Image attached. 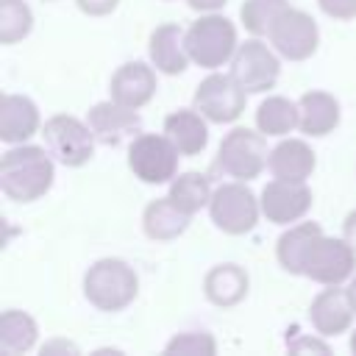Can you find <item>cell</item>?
Wrapping results in <instances>:
<instances>
[{"label": "cell", "mask_w": 356, "mask_h": 356, "mask_svg": "<svg viewBox=\"0 0 356 356\" xmlns=\"http://www.w3.org/2000/svg\"><path fill=\"white\" fill-rule=\"evenodd\" d=\"M56 170L50 150L36 145H17L0 159V189L14 203L39 200L53 186Z\"/></svg>", "instance_id": "obj_1"}, {"label": "cell", "mask_w": 356, "mask_h": 356, "mask_svg": "<svg viewBox=\"0 0 356 356\" xmlns=\"http://www.w3.org/2000/svg\"><path fill=\"white\" fill-rule=\"evenodd\" d=\"M139 292V278L134 267L122 259H100L83 275V295L100 312L125 309Z\"/></svg>", "instance_id": "obj_2"}, {"label": "cell", "mask_w": 356, "mask_h": 356, "mask_svg": "<svg viewBox=\"0 0 356 356\" xmlns=\"http://www.w3.org/2000/svg\"><path fill=\"white\" fill-rule=\"evenodd\" d=\"M236 47V28L222 14L206 11V17L195 19L186 28V50L197 67H222L228 58H234Z\"/></svg>", "instance_id": "obj_3"}, {"label": "cell", "mask_w": 356, "mask_h": 356, "mask_svg": "<svg viewBox=\"0 0 356 356\" xmlns=\"http://www.w3.org/2000/svg\"><path fill=\"white\" fill-rule=\"evenodd\" d=\"M356 270V250L350 248V242L342 236H325L323 231L317 236H312V242L303 248L300 256V275L317 281V284H342L353 275Z\"/></svg>", "instance_id": "obj_4"}, {"label": "cell", "mask_w": 356, "mask_h": 356, "mask_svg": "<svg viewBox=\"0 0 356 356\" xmlns=\"http://www.w3.org/2000/svg\"><path fill=\"white\" fill-rule=\"evenodd\" d=\"M270 153H267V142L264 134L250 131V128H234L222 136L220 150H217V167L236 178V181H253L261 175V170L267 167Z\"/></svg>", "instance_id": "obj_5"}, {"label": "cell", "mask_w": 356, "mask_h": 356, "mask_svg": "<svg viewBox=\"0 0 356 356\" xmlns=\"http://www.w3.org/2000/svg\"><path fill=\"white\" fill-rule=\"evenodd\" d=\"M178 147L167 134H139L128 145V167L145 184H167L178 172Z\"/></svg>", "instance_id": "obj_6"}, {"label": "cell", "mask_w": 356, "mask_h": 356, "mask_svg": "<svg viewBox=\"0 0 356 356\" xmlns=\"http://www.w3.org/2000/svg\"><path fill=\"white\" fill-rule=\"evenodd\" d=\"M209 214L220 231L239 236V234L253 231V225L259 222V214H261V203L245 186V181H231L211 192Z\"/></svg>", "instance_id": "obj_7"}, {"label": "cell", "mask_w": 356, "mask_h": 356, "mask_svg": "<svg viewBox=\"0 0 356 356\" xmlns=\"http://www.w3.org/2000/svg\"><path fill=\"white\" fill-rule=\"evenodd\" d=\"M44 147L64 167H83L95 153V134L89 122H81L70 114H53L42 125Z\"/></svg>", "instance_id": "obj_8"}, {"label": "cell", "mask_w": 356, "mask_h": 356, "mask_svg": "<svg viewBox=\"0 0 356 356\" xmlns=\"http://www.w3.org/2000/svg\"><path fill=\"white\" fill-rule=\"evenodd\" d=\"M278 72H281L278 56L259 36L242 42L231 58V75L239 81V86L248 95H259V92L273 89L278 81Z\"/></svg>", "instance_id": "obj_9"}, {"label": "cell", "mask_w": 356, "mask_h": 356, "mask_svg": "<svg viewBox=\"0 0 356 356\" xmlns=\"http://www.w3.org/2000/svg\"><path fill=\"white\" fill-rule=\"evenodd\" d=\"M267 36H270V44L275 47V53L289 61H306L309 56H314L317 42H320L317 22L306 11L292 8V6L278 14V19L273 22Z\"/></svg>", "instance_id": "obj_10"}, {"label": "cell", "mask_w": 356, "mask_h": 356, "mask_svg": "<svg viewBox=\"0 0 356 356\" xmlns=\"http://www.w3.org/2000/svg\"><path fill=\"white\" fill-rule=\"evenodd\" d=\"M245 95L234 75L211 72L195 89V108L209 122H234L245 111Z\"/></svg>", "instance_id": "obj_11"}, {"label": "cell", "mask_w": 356, "mask_h": 356, "mask_svg": "<svg viewBox=\"0 0 356 356\" xmlns=\"http://www.w3.org/2000/svg\"><path fill=\"white\" fill-rule=\"evenodd\" d=\"M261 214L270 222L278 225H289L298 222L309 209H312V189L306 186V181H270L261 189Z\"/></svg>", "instance_id": "obj_12"}, {"label": "cell", "mask_w": 356, "mask_h": 356, "mask_svg": "<svg viewBox=\"0 0 356 356\" xmlns=\"http://www.w3.org/2000/svg\"><path fill=\"white\" fill-rule=\"evenodd\" d=\"M92 134L97 142L103 145H122L125 139H134L139 136L142 131V120L136 114V108H128L117 100H103V103H95L89 108V117H86Z\"/></svg>", "instance_id": "obj_13"}, {"label": "cell", "mask_w": 356, "mask_h": 356, "mask_svg": "<svg viewBox=\"0 0 356 356\" xmlns=\"http://www.w3.org/2000/svg\"><path fill=\"white\" fill-rule=\"evenodd\" d=\"M353 303H350V295L348 289H342L339 284H331L328 289H323L314 300H312V309H309V320L314 325L317 334L323 337H337L342 331L350 328L353 323Z\"/></svg>", "instance_id": "obj_14"}, {"label": "cell", "mask_w": 356, "mask_h": 356, "mask_svg": "<svg viewBox=\"0 0 356 356\" xmlns=\"http://www.w3.org/2000/svg\"><path fill=\"white\" fill-rule=\"evenodd\" d=\"M108 92H111V100L128 108H142L156 95V72L145 61H125L111 75Z\"/></svg>", "instance_id": "obj_15"}, {"label": "cell", "mask_w": 356, "mask_h": 356, "mask_svg": "<svg viewBox=\"0 0 356 356\" xmlns=\"http://www.w3.org/2000/svg\"><path fill=\"white\" fill-rule=\"evenodd\" d=\"M147 53L153 67L164 75H181L192 61L186 50V31H181V25L175 22H164L150 33Z\"/></svg>", "instance_id": "obj_16"}, {"label": "cell", "mask_w": 356, "mask_h": 356, "mask_svg": "<svg viewBox=\"0 0 356 356\" xmlns=\"http://www.w3.org/2000/svg\"><path fill=\"white\" fill-rule=\"evenodd\" d=\"M39 131V108L25 95L0 97V139L8 145H22Z\"/></svg>", "instance_id": "obj_17"}, {"label": "cell", "mask_w": 356, "mask_h": 356, "mask_svg": "<svg viewBox=\"0 0 356 356\" xmlns=\"http://www.w3.org/2000/svg\"><path fill=\"white\" fill-rule=\"evenodd\" d=\"M248 286H250V278H248L245 267H239L234 261L214 264L203 278V292H206L209 303L222 306V309L236 306L248 295Z\"/></svg>", "instance_id": "obj_18"}, {"label": "cell", "mask_w": 356, "mask_h": 356, "mask_svg": "<svg viewBox=\"0 0 356 356\" xmlns=\"http://www.w3.org/2000/svg\"><path fill=\"white\" fill-rule=\"evenodd\" d=\"M314 150L303 139H281L270 150V172L281 181H306L314 172Z\"/></svg>", "instance_id": "obj_19"}, {"label": "cell", "mask_w": 356, "mask_h": 356, "mask_svg": "<svg viewBox=\"0 0 356 356\" xmlns=\"http://www.w3.org/2000/svg\"><path fill=\"white\" fill-rule=\"evenodd\" d=\"M189 217L170 195L167 197H156L145 206V214H142V228L150 239L156 242H167V239H175L181 236L186 228H189Z\"/></svg>", "instance_id": "obj_20"}, {"label": "cell", "mask_w": 356, "mask_h": 356, "mask_svg": "<svg viewBox=\"0 0 356 356\" xmlns=\"http://www.w3.org/2000/svg\"><path fill=\"white\" fill-rule=\"evenodd\" d=\"M298 111H300L298 128L303 134H309V136H325L339 125V103L328 92L312 89V92L300 95Z\"/></svg>", "instance_id": "obj_21"}, {"label": "cell", "mask_w": 356, "mask_h": 356, "mask_svg": "<svg viewBox=\"0 0 356 356\" xmlns=\"http://www.w3.org/2000/svg\"><path fill=\"white\" fill-rule=\"evenodd\" d=\"M206 117L195 108H178L164 117V134L172 139L181 156H197L209 142V128L203 122Z\"/></svg>", "instance_id": "obj_22"}, {"label": "cell", "mask_w": 356, "mask_h": 356, "mask_svg": "<svg viewBox=\"0 0 356 356\" xmlns=\"http://www.w3.org/2000/svg\"><path fill=\"white\" fill-rule=\"evenodd\" d=\"M36 323L31 314L19 309H6L0 314V356H17L33 348L36 342Z\"/></svg>", "instance_id": "obj_23"}, {"label": "cell", "mask_w": 356, "mask_h": 356, "mask_svg": "<svg viewBox=\"0 0 356 356\" xmlns=\"http://www.w3.org/2000/svg\"><path fill=\"white\" fill-rule=\"evenodd\" d=\"M298 122H300L298 103H292L286 97H278V95L261 100V106L256 111V128L267 136H284L292 128H298Z\"/></svg>", "instance_id": "obj_24"}, {"label": "cell", "mask_w": 356, "mask_h": 356, "mask_svg": "<svg viewBox=\"0 0 356 356\" xmlns=\"http://www.w3.org/2000/svg\"><path fill=\"white\" fill-rule=\"evenodd\" d=\"M323 228L317 222H298L292 225L289 231H284L278 236V245H275V256H278V264L292 273V275H300V256H303V248L312 242V236H317Z\"/></svg>", "instance_id": "obj_25"}, {"label": "cell", "mask_w": 356, "mask_h": 356, "mask_svg": "<svg viewBox=\"0 0 356 356\" xmlns=\"http://www.w3.org/2000/svg\"><path fill=\"white\" fill-rule=\"evenodd\" d=\"M170 197L186 211L195 214L211 200V184L203 172H181L170 181Z\"/></svg>", "instance_id": "obj_26"}, {"label": "cell", "mask_w": 356, "mask_h": 356, "mask_svg": "<svg viewBox=\"0 0 356 356\" xmlns=\"http://www.w3.org/2000/svg\"><path fill=\"white\" fill-rule=\"evenodd\" d=\"M33 28V14L22 0H0V44L25 39Z\"/></svg>", "instance_id": "obj_27"}, {"label": "cell", "mask_w": 356, "mask_h": 356, "mask_svg": "<svg viewBox=\"0 0 356 356\" xmlns=\"http://www.w3.org/2000/svg\"><path fill=\"white\" fill-rule=\"evenodd\" d=\"M284 8H289L286 0H245L239 8V17L253 36H267Z\"/></svg>", "instance_id": "obj_28"}, {"label": "cell", "mask_w": 356, "mask_h": 356, "mask_svg": "<svg viewBox=\"0 0 356 356\" xmlns=\"http://www.w3.org/2000/svg\"><path fill=\"white\" fill-rule=\"evenodd\" d=\"M164 350L167 353H189V356H211L217 350V342L206 331H184V334H175L164 345Z\"/></svg>", "instance_id": "obj_29"}, {"label": "cell", "mask_w": 356, "mask_h": 356, "mask_svg": "<svg viewBox=\"0 0 356 356\" xmlns=\"http://www.w3.org/2000/svg\"><path fill=\"white\" fill-rule=\"evenodd\" d=\"M320 11L334 19H353L356 17V0H317Z\"/></svg>", "instance_id": "obj_30"}, {"label": "cell", "mask_w": 356, "mask_h": 356, "mask_svg": "<svg viewBox=\"0 0 356 356\" xmlns=\"http://www.w3.org/2000/svg\"><path fill=\"white\" fill-rule=\"evenodd\" d=\"M75 3L89 17H106V14H111L120 6V0H75Z\"/></svg>", "instance_id": "obj_31"}, {"label": "cell", "mask_w": 356, "mask_h": 356, "mask_svg": "<svg viewBox=\"0 0 356 356\" xmlns=\"http://www.w3.org/2000/svg\"><path fill=\"white\" fill-rule=\"evenodd\" d=\"M342 236L350 242V248L356 250V209L345 217V222H342Z\"/></svg>", "instance_id": "obj_32"}, {"label": "cell", "mask_w": 356, "mask_h": 356, "mask_svg": "<svg viewBox=\"0 0 356 356\" xmlns=\"http://www.w3.org/2000/svg\"><path fill=\"white\" fill-rule=\"evenodd\" d=\"M186 3H189V8H195V11H217V8L225 6V0H186Z\"/></svg>", "instance_id": "obj_33"}, {"label": "cell", "mask_w": 356, "mask_h": 356, "mask_svg": "<svg viewBox=\"0 0 356 356\" xmlns=\"http://www.w3.org/2000/svg\"><path fill=\"white\" fill-rule=\"evenodd\" d=\"M289 348H292V350H300V348H312V350H323V353H328V345H323V342H314V339H306V342H292Z\"/></svg>", "instance_id": "obj_34"}, {"label": "cell", "mask_w": 356, "mask_h": 356, "mask_svg": "<svg viewBox=\"0 0 356 356\" xmlns=\"http://www.w3.org/2000/svg\"><path fill=\"white\" fill-rule=\"evenodd\" d=\"M348 295H350V303H353V309H356V275H353V281H350V286H348Z\"/></svg>", "instance_id": "obj_35"}, {"label": "cell", "mask_w": 356, "mask_h": 356, "mask_svg": "<svg viewBox=\"0 0 356 356\" xmlns=\"http://www.w3.org/2000/svg\"><path fill=\"white\" fill-rule=\"evenodd\" d=\"M350 350H353V353H356V331H353V334H350Z\"/></svg>", "instance_id": "obj_36"}]
</instances>
